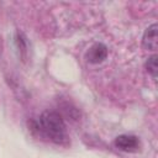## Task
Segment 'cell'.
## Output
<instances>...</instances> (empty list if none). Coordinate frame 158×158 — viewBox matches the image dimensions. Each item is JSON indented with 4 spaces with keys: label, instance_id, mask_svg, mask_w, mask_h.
Instances as JSON below:
<instances>
[{
    "label": "cell",
    "instance_id": "7a4b0ae2",
    "mask_svg": "<svg viewBox=\"0 0 158 158\" xmlns=\"http://www.w3.org/2000/svg\"><path fill=\"white\" fill-rule=\"evenodd\" d=\"M115 146L125 152H137L139 149V139L133 135H121L115 138Z\"/></svg>",
    "mask_w": 158,
    "mask_h": 158
},
{
    "label": "cell",
    "instance_id": "6da1fadb",
    "mask_svg": "<svg viewBox=\"0 0 158 158\" xmlns=\"http://www.w3.org/2000/svg\"><path fill=\"white\" fill-rule=\"evenodd\" d=\"M32 130L57 144L68 143L64 120L57 111H44L36 121H32Z\"/></svg>",
    "mask_w": 158,
    "mask_h": 158
},
{
    "label": "cell",
    "instance_id": "3957f363",
    "mask_svg": "<svg viewBox=\"0 0 158 158\" xmlns=\"http://www.w3.org/2000/svg\"><path fill=\"white\" fill-rule=\"evenodd\" d=\"M107 57V47L102 43H95L93 44L89 51L86 52V60L93 64L101 63Z\"/></svg>",
    "mask_w": 158,
    "mask_h": 158
},
{
    "label": "cell",
    "instance_id": "5b68a950",
    "mask_svg": "<svg viewBox=\"0 0 158 158\" xmlns=\"http://www.w3.org/2000/svg\"><path fill=\"white\" fill-rule=\"evenodd\" d=\"M146 69L151 74V77L153 78V80H156L157 79V56L156 54L151 56L147 59V62H146Z\"/></svg>",
    "mask_w": 158,
    "mask_h": 158
},
{
    "label": "cell",
    "instance_id": "277c9868",
    "mask_svg": "<svg viewBox=\"0 0 158 158\" xmlns=\"http://www.w3.org/2000/svg\"><path fill=\"white\" fill-rule=\"evenodd\" d=\"M157 30H158V26L157 23H152L151 26H148L143 33V37H142V46L144 49L147 51H156L157 49Z\"/></svg>",
    "mask_w": 158,
    "mask_h": 158
}]
</instances>
